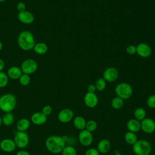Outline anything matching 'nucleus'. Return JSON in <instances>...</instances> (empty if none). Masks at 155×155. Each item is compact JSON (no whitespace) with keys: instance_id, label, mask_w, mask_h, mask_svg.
Wrapping results in <instances>:
<instances>
[{"instance_id":"28","label":"nucleus","mask_w":155,"mask_h":155,"mask_svg":"<svg viewBox=\"0 0 155 155\" xmlns=\"http://www.w3.org/2000/svg\"><path fill=\"white\" fill-rule=\"evenodd\" d=\"M19 84L22 86H27L30 82V77L28 74L22 73L19 78Z\"/></svg>"},{"instance_id":"16","label":"nucleus","mask_w":155,"mask_h":155,"mask_svg":"<svg viewBox=\"0 0 155 155\" xmlns=\"http://www.w3.org/2000/svg\"><path fill=\"white\" fill-rule=\"evenodd\" d=\"M136 53L140 57L147 58L151 54V49L147 44L141 43L136 47Z\"/></svg>"},{"instance_id":"11","label":"nucleus","mask_w":155,"mask_h":155,"mask_svg":"<svg viewBox=\"0 0 155 155\" xmlns=\"http://www.w3.org/2000/svg\"><path fill=\"white\" fill-rule=\"evenodd\" d=\"M18 19L21 23L24 24H31L35 21L33 14L26 10L18 13Z\"/></svg>"},{"instance_id":"4","label":"nucleus","mask_w":155,"mask_h":155,"mask_svg":"<svg viewBox=\"0 0 155 155\" xmlns=\"http://www.w3.org/2000/svg\"><path fill=\"white\" fill-rule=\"evenodd\" d=\"M151 149L150 143L143 139L137 140L133 145V151L136 155H149L151 151Z\"/></svg>"},{"instance_id":"29","label":"nucleus","mask_w":155,"mask_h":155,"mask_svg":"<svg viewBox=\"0 0 155 155\" xmlns=\"http://www.w3.org/2000/svg\"><path fill=\"white\" fill-rule=\"evenodd\" d=\"M61 153L62 155H76V149L70 145L65 146Z\"/></svg>"},{"instance_id":"27","label":"nucleus","mask_w":155,"mask_h":155,"mask_svg":"<svg viewBox=\"0 0 155 155\" xmlns=\"http://www.w3.org/2000/svg\"><path fill=\"white\" fill-rule=\"evenodd\" d=\"M8 82V77L7 73L3 71L0 72V88L6 87Z\"/></svg>"},{"instance_id":"32","label":"nucleus","mask_w":155,"mask_h":155,"mask_svg":"<svg viewBox=\"0 0 155 155\" xmlns=\"http://www.w3.org/2000/svg\"><path fill=\"white\" fill-rule=\"evenodd\" d=\"M147 104L150 108H155V94H152L148 97L147 101Z\"/></svg>"},{"instance_id":"19","label":"nucleus","mask_w":155,"mask_h":155,"mask_svg":"<svg viewBox=\"0 0 155 155\" xmlns=\"http://www.w3.org/2000/svg\"><path fill=\"white\" fill-rule=\"evenodd\" d=\"M127 128L129 131L133 133H137L140 131V122L136 119H131L127 123Z\"/></svg>"},{"instance_id":"41","label":"nucleus","mask_w":155,"mask_h":155,"mask_svg":"<svg viewBox=\"0 0 155 155\" xmlns=\"http://www.w3.org/2000/svg\"><path fill=\"white\" fill-rule=\"evenodd\" d=\"M2 122V117L0 116V127L1 126Z\"/></svg>"},{"instance_id":"7","label":"nucleus","mask_w":155,"mask_h":155,"mask_svg":"<svg viewBox=\"0 0 155 155\" xmlns=\"http://www.w3.org/2000/svg\"><path fill=\"white\" fill-rule=\"evenodd\" d=\"M38 67V63L35 60L33 59H27L22 62L20 68L22 73L30 75L34 73L37 70Z\"/></svg>"},{"instance_id":"38","label":"nucleus","mask_w":155,"mask_h":155,"mask_svg":"<svg viewBox=\"0 0 155 155\" xmlns=\"http://www.w3.org/2000/svg\"><path fill=\"white\" fill-rule=\"evenodd\" d=\"M16 155H30V154L26 150H19L18 151Z\"/></svg>"},{"instance_id":"31","label":"nucleus","mask_w":155,"mask_h":155,"mask_svg":"<svg viewBox=\"0 0 155 155\" xmlns=\"http://www.w3.org/2000/svg\"><path fill=\"white\" fill-rule=\"evenodd\" d=\"M96 88L99 91H103L106 87V82L104 78L98 79L95 84Z\"/></svg>"},{"instance_id":"24","label":"nucleus","mask_w":155,"mask_h":155,"mask_svg":"<svg viewBox=\"0 0 155 155\" xmlns=\"http://www.w3.org/2000/svg\"><path fill=\"white\" fill-rule=\"evenodd\" d=\"M124 139L125 142L129 145H134L137 140V137L134 133L128 131L125 133L124 136Z\"/></svg>"},{"instance_id":"14","label":"nucleus","mask_w":155,"mask_h":155,"mask_svg":"<svg viewBox=\"0 0 155 155\" xmlns=\"http://www.w3.org/2000/svg\"><path fill=\"white\" fill-rule=\"evenodd\" d=\"M103 77L105 81L111 82L116 81L118 77V71L116 68L114 67H110L107 68L104 73Z\"/></svg>"},{"instance_id":"5","label":"nucleus","mask_w":155,"mask_h":155,"mask_svg":"<svg viewBox=\"0 0 155 155\" xmlns=\"http://www.w3.org/2000/svg\"><path fill=\"white\" fill-rule=\"evenodd\" d=\"M115 92L118 97L125 100L130 98L132 96L133 88L128 84L122 82L116 85Z\"/></svg>"},{"instance_id":"12","label":"nucleus","mask_w":155,"mask_h":155,"mask_svg":"<svg viewBox=\"0 0 155 155\" xmlns=\"http://www.w3.org/2000/svg\"><path fill=\"white\" fill-rule=\"evenodd\" d=\"M16 146L13 139H4L0 142V148L5 153H12L15 151Z\"/></svg>"},{"instance_id":"43","label":"nucleus","mask_w":155,"mask_h":155,"mask_svg":"<svg viewBox=\"0 0 155 155\" xmlns=\"http://www.w3.org/2000/svg\"><path fill=\"white\" fill-rule=\"evenodd\" d=\"M115 155H122V154H119V153H117V154H116Z\"/></svg>"},{"instance_id":"20","label":"nucleus","mask_w":155,"mask_h":155,"mask_svg":"<svg viewBox=\"0 0 155 155\" xmlns=\"http://www.w3.org/2000/svg\"><path fill=\"white\" fill-rule=\"evenodd\" d=\"M30 127V120L27 118H21L16 125V129L18 131L25 132Z\"/></svg>"},{"instance_id":"22","label":"nucleus","mask_w":155,"mask_h":155,"mask_svg":"<svg viewBox=\"0 0 155 155\" xmlns=\"http://www.w3.org/2000/svg\"><path fill=\"white\" fill-rule=\"evenodd\" d=\"M33 50L38 54H44L47 52L48 46L44 42H39L35 44Z\"/></svg>"},{"instance_id":"30","label":"nucleus","mask_w":155,"mask_h":155,"mask_svg":"<svg viewBox=\"0 0 155 155\" xmlns=\"http://www.w3.org/2000/svg\"><path fill=\"white\" fill-rule=\"evenodd\" d=\"M97 125L96 121L93 120H90L86 123V126H85V129L90 132H93L94 131L96 128H97Z\"/></svg>"},{"instance_id":"39","label":"nucleus","mask_w":155,"mask_h":155,"mask_svg":"<svg viewBox=\"0 0 155 155\" xmlns=\"http://www.w3.org/2000/svg\"><path fill=\"white\" fill-rule=\"evenodd\" d=\"M4 67H5V62L2 59H0V72L2 71Z\"/></svg>"},{"instance_id":"34","label":"nucleus","mask_w":155,"mask_h":155,"mask_svg":"<svg viewBox=\"0 0 155 155\" xmlns=\"http://www.w3.org/2000/svg\"><path fill=\"white\" fill-rule=\"evenodd\" d=\"M85 155H99V152L97 149L91 148L85 151Z\"/></svg>"},{"instance_id":"42","label":"nucleus","mask_w":155,"mask_h":155,"mask_svg":"<svg viewBox=\"0 0 155 155\" xmlns=\"http://www.w3.org/2000/svg\"><path fill=\"white\" fill-rule=\"evenodd\" d=\"M6 0H0V2H4Z\"/></svg>"},{"instance_id":"36","label":"nucleus","mask_w":155,"mask_h":155,"mask_svg":"<svg viewBox=\"0 0 155 155\" xmlns=\"http://www.w3.org/2000/svg\"><path fill=\"white\" fill-rule=\"evenodd\" d=\"M16 8L19 11V12L25 10V8H26L25 4L23 2H18V4H16Z\"/></svg>"},{"instance_id":"21","label":"nucleus","mask_w":155,"mask_h":155,"mask_svg":"<svg viewBox=\"0 0 155 155\" xmlns=\"http://www.w3.org/2000/svg\"><path fill=\"white\" fill-rule=\"evenodd\" d=\"M86 123L87 122L85 119L82 116H78L73 119V125L74 127L81 131L85 129Z\"/></svg>"},{"instance_id":"26","label":"nucleus","mask_w":155,"mask_h":155,"mask_svg":"<svg viewBox=\"0 0 155 155\" xmlns=\"http://www.w3.org/2000/svg\"><path fill=\"white\" fill-rule=\"evenodd\" d=\"M134 116L136 120L139 121H141L145 118L146 111L142 108H137L135 110L134 112Z\"/></svg>"},{"instance_id":"13","label":"nucleus","mask_w":155,"mask_h":155,"mask_svg":"<svg viewBox=\"0 0 155 155\" xmlns=\"http://www.w3.org/2000/svg\"><path fill=\"white\" fill-rule=\"evenodd\" d=\"M47 116L44 114L41 111L34 113L30 117V122L36 125H42L47 122Z\"/></svg>"},{"instance_id":"23","label":"nucleus","mask_w":155,"mask_h":155,"mask_svg":"<svg viewBox=\"0 0 155 155\" xmlns=\"http://www.w3.org/2000/svg\"><path fill=\"white\" fill-rule=\"evenodd\" d=\"M15 120L14 115L12 113V112L5 113L4 115L2 116V122L5 126H10L12 125Z\"/></svg>"},{"instance_id":"1","label":"nucleus","mask_w":155,"mask_h":155,"mask_svg":"<svg viewBox=\"0 0 155 155\" xmlns=\"http://www.w3.org/2000/svg\"><path fill=\"white\" fill-rule=\"evenodd\" d=\"M45 145L47 150L50 153L59 154L62 151L65 147V140L63 137L51 135L46 139Z\"/></svg>"},{"instance_id":"2","label":"nucleus","mask_w":155,"mask_h":155,"mask_svg":"<svg viewBox=\"0 0 155 155\" xmlns=\"http://www.w3.org/2000/svg\"><path fill=\"white\" fill-rule=\"evenodd\" d=\"M17 42L19 48L24 51L32 50L35 45V37L28 30L22 31L18 35Z\"/></svg>"},{"instance_id":"18","label":"nucleus","mask_w":155,"mask_h":155,"mask_svg":"<svg viewBox=\"0 0 155 155\" xmlns=\"http://www.w3.org/2000/svg\"><path fill=\"white\" fill-rule=\"evenodd\" d=\"M111 148V143L107 139H103L101 140L97 144V150L99 153L105 154L108 153Z\"/></svg>"},{"instance_id":"35","label":"nucleus","mask_w":155,"mask_h":155,"mask_svg":"<svg viewBox=\"0 0 155 155\" xmlns=\"http://www.w3.org/2000/svg\"><path fill=\"white\" fill-rule=\"evenodd\" d=\"M126 51L129 54H134L136 53V47H135L134 45H130L127 47Z\"/></svg>"},{"instance_id":"10","label":"nucleus","mask_w":155,"mask_h":155,"mask_svg":"<svg viewBox=\"0 0 155 155\" xmlns=\"http://www.w3.org/2000/svg\"><path fill=\"white\" fill-rule=\"evenodd\" d=\"M74 116L73 111L70 108H64L61 110L58 114V119L62 123L66 124L71 120Z\"/></svg>"},{"instance_id":"3","label":"nucleus","mask_w":155,"mask_h":155,"mask_svg":"<svg viewBox=\"0 0 155 155\" xmlns=\"http://www.w3.org/2000/svg\"><path fill=\"white\" fill-rule=\"evenodd\" d=\"M17 99L12 93H5L0 97V110L4 113L12 112L16 107Z\"/></svg>"},{"instance_id":"15","label":"nucleus","mask_w":155,"mask_h":155,"mask_svg":"<svg viewBox=\"0 0 155 155\" xmlns=\"http://www.w3.org/2000/svg\"><path fill=\"white\" fill-rule=\"evenodd\" d=\"M98 102L97 96L95 93L87 92L84 96V103L85 105L90 108L95 107Z\"/></svg>"},{"instance_id":"33","label":"nucleus","mask_w":155,"mask_h":155,"mask_svg":"<svg viewBox=\"0 0 155 155\" xmlns=\"http://www.w3.org/2000/svg\"><path fill=\"white\" fill-rule=\"evenodd\" d=\"M41 112L45 114V116H48L50 115L51 112H52V108L50 105H45L44 107H43V108H42V111Z\"/></svg>"},{"instance_id":"6","label":"nucleus","mask_w":155,"mask_h":155,"mask_svg":"<svg viewBox=\"0 0 155 155\" xmlns=\"http://www.w3.org/2000/svg\"><path fill=\"white\" fill-rule=\"evenodd\" d=\"M13 140L17 148L23 149L27 147L29 143V136L26 132L16 131L14 135Z\"/></svg>"},{"instance_id":"25","label":"nucleus","mask_w":155,"mask_h":155,"mask_svg":"<svg viewBox=\"0 0 155 155\" xmlns=\"http://www.w3.org/2000/svg\"><path fill=\"white\" fill-rule=\"evenodd\" d=\"M124 100L118 96L114 97L111 102V107L116 110H119L122 108L124 106Z\"/></svg>"},{"instance_id":"9","label":"nucleus","mask_w":155,"mask_h":155,"mask_svg":"<svg viewBox=\"0 0 155 155\" xmlns=\"http://www.w3.org/2000/svg\"><path fill=\"white\" fill-rule=\"evenodd\" d=\"M140 129L145 133L150 134L155 131V122L151 118H145L140 122Z\"/></svg>"},{"instance_id":"8","label":"nucleus","mask_w":155,"mask_h":155,"mask_svg":"<svg viewBox=\"0 0 155 155\" xmlns=\"http://www.w3.org/2000/svg\"><path fill=\"white\" fill-rule=\"evenodd\" d=\"M78 139L82 145L88 147L92 143L93 137L91 132H90L86 129H84L79 132L78 135Z\"/></svg>"},{"instance_id":"37","label":"nucleus","mask_w":155,"mask_h":155,"mask_svg":"<svg viewBox=\"0 0 155 155\" xmlns=\"http://www.w3.org/2000/svg\"><path fill=\"white\" fill-rule=\"evenodd\" d=\"M87 90H88V93H94L96 88V87H95V85H93V84H90L88 86V88H87Z\"/></svg>"},{"instance_id":"17","label":"nucleus","mask_w":155,"mask_h":155,"mask_svg":"<svg viewBox=\"0 0 155 155\" xmlns=\"http://www.w3.org/2000/svg\"><path fill=\"white\" fill-rule=\"evenodd\" d=\"M22 74V72L21 68L18 66H12L8 69L7 71V74L8 78L14 80L19 79Z\"/></svg>"},{"instance_id":"40","label":"nucleus","mask_w":155,"mask_h":155,"mask_svg":"<svg viewBox=\"0 0 155 155\" xmlns=\"http://www.w3.org/2000/svg\"><path fill=\"white\" fill-rule=\"evenodd\" d=\"M2 42H1V41H0V51H1V50H2Z\"/></svg>"}]
</instances>
